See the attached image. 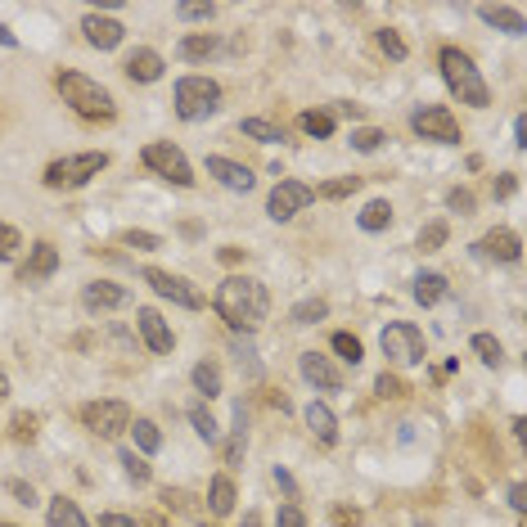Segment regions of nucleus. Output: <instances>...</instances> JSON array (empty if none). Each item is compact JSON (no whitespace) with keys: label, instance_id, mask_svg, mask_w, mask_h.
Returning a JSON list of instances; mask_svg holds the SVG:
<instances>
[{"label":"nucleus","instance_id":"obj_8","mask_svg":"<svg viewBox=\"0 0 527 527\" xmlns=\"http://www.w3.org/2000/svg\"><path fill=\"white\" fill-rule=\"evenodd\" d=\"M410 127H415V136L437 140V145H460V122L446 104H419L410 113Z\"/></svg>","mask_w":527,"mask_h":527},{"label":"nucleus","instance_id":"obj_31","mask_svg":"<svg viewBox=\"0 0 527 527\" xmlns=\"http://www.w3.org/2000/svg\"><path fill=\"white\" fill-rule=\"evenodd\" d=\"M469 347H473V356H478L482 365H500V361H505V347H500V338H491V334H473Z\"/></svg>","mask_w":527,"mask_h":527},{"label":"nucleus","instance_id":"obj_34","mask_svg":"<svg viewBox=\"0 0 527 527\" xmlns=\"http://www.w3.org/2000/svg\"><path fill=\"white\" fill-rule=\"evenodd\" d=\"M302 131L307 136H316V140H325V136H334V113H325V109H311V113H302Z\"/></svg>","mask_w":527,"mask_h":527},{"label":"nucleus","instance_id":"obj_35","mask_svg":"<svg viewBox=\"0 0 527 527\" xmlns=\"http://www.w3.org/2000/svg\"><path fill=\"white\" fill-rule=\"evenodd\" d=\"M329 347H334L347 365H361L365 361V347H361V338H356V334H334V338H329Z\"/></svg>","mask_w":527,"mask_h":527},{"label":"nucleus","instance_id":"obj_16","mask_svg":"<svg viewBox=\"0 0 527 527\" xmlns=\"http://www.w3.org/2000/svg\"><path fill=\"white\" fill-rule=\"evenodd\" d=\"M208 176H217L226 190H235V194H248L257 185V176L248 172L244 163H235V158H221V154H212L208 158Z\"/></svg>","mask_w":527,"mask_h":527},{"label":"nucleus","instance_id":"obj_30","mask_svg":"<svg viewBox=\"0 0 527 527\" xmlns=\"http://www.w3.org/2000/svg\"><path fill=\"white\" fill-rule=\"evenodd\" d=\"M208 505H212V514H230V509H235V482H230V478H212Z\"/></svg>","mask_w":527,"mask_h":527},{"label":"nucleus","instance_id":"obj_47","mask_svg":"<svg viewBox=\"0 0 527 527\" xmlns=\"http://www.w3.org/2000/svg\"><path fill=\"white\" fill-rule=\"evenodd\" d=\"M446 203H451L455 212H473V194L469 190H451V194H446Z\"/></svg>","mask_w":527,"mask_h":527},{"label":"nucleus","instance_id":"obj_18","mask_svg":"<svg viewBox=\"0 0 527 527\" xmlns=\"http://www.w3.org/2000/svg\"><path fill=\"white\" fill-rule=\"evenodd\" d=\"M478 253H482V257H491V262H518V257H523V244H518L514 230L500 226V230H491V235L482 239Z\"/></svg>","mask_w":527,"mask_h":527},{"label":"nucleus","instance_id":"obj_20","mask_svg":"<svg viewBox=\"0 0 527 527\" xmlns=\"http://www.w3.org/2000/svg\"><path fill=\"white\" fill-rule=\"evenodd\" d=\"M302 419H307V428H311V433H316L325 446L338 442V419H334V410H329L325 401H311V406L302 410Z\"/></svg>","mask_w":527,"mask_h":527},{"label":"nucleus","instance_id":"obj_1","mask_svg":"<svg viewBox=\"0 0 527 527\" xmlns=\"http://www.w3.org/2000/svg\"><path fill=\"white\" fill-rule=\"evenodd\" d=\"M212 307H217V316L226 320L235 334H257V329L266 325V316H271V293H266L262 280L230 275V280H221Z\"/></svg>","mask_w":527,"mask_h":527},{"label":"nucleus","instance_id":"obj_32","mask_svg":"<svg viewBox=\"0 0 527 527\" xmlns=\"http://www.w3.org/2000/svg\"><path fill=\"white\" fill-rule=\"evenodd\" d=\"M325 316H329V302L325 298H307V302H298V307L289 311L293 325H316V320H325Z\"/></svg>","mask_w":527,"mask_h":527},{"label":"nucleus","instance_id":"obj_5","mask_svg":"<svg viewBox=\"0 0 527 527\" xmlns=\"http://www.w3.org/2000/svg\"><path fill=\"white\" fill-rule=\"evenodd\" d=\"M104 167H109V154H104V149L100 154H68V158H55L41 181H46L50 190H77V185H86L91 176H100Z\"/></svg>","mask_w":527,"mask_h":527},{"label":"nucleus","instance_id":"obj_21","mask_svg":"<svg viewBox=\"0 0 527 527\" xmlns=\"http://www.w3.org/2000/svg\"><path fill=\"white\" fill-rule=\"evenodd\" d=\"M478 19L491 23V28H500V32H509V37H523V32H527L523 10H509V5H482Z\"/></svg>","mask_w":527,"mask_h":527},{"label":"nucleus","instance_id":"obj_55","mask_svg":"<svg viewBox=\"0 0 527 527\" xmlns=\"http://www.w3.org/2000/svg\"><path fill=\"white\" fill-rule=\"evenodd\" d=\"M0 46H5V50H14V46H19V37H14V32L5 28V23H0Z\"/></svg>","mask_w":527,"mask_h":527},{"label":"nucleus","instance_id":"obj_2","mask_svg":"<svg viewBox=\"0 0 527 527\" xmlns=\"http://www.w3.org/2000/svg\"><path fill=\"white\" fill-rule=\"evenodd\" d=\"M437 68H442V82L451 86V95H455L460 104H469V109H487V104H491L487 82H482L478 64H473V59L464 55V50L446 46L442 55H437Z\"/></svg>","mask_w":527,"mask_h":527},{"label":"nucleus","instance_id":"obj_38","mask_svg":"<svg viewBox=\"0 0 527 527\" xmlns=\"http://www.w3.org/2000/svg\"><path fill=\"white\" fill-rule=\"evenodd\" d=\"M235 356H239V370H248V379H257V374H262V365H257V352H253V334L235 338Z\"/></svg>","mask_w":527,"mask_h":527},{"label":"nucleus","instance_id":"obj_23","mask_svg":"<svg viewBox=\"0 0 527 527\" xmlns=\"http://www.w3.org/2000/svg\"><path fill=\"white\" fill-rule=\"evenodd\" d=\"M221 50L217 37H208V32H194V37H181V46H176V55L190 59V64H203V59H212Z\"/></svg>","mask_w":527,"mask_h":527},{"label":"nucleus","instance_id":"obj_49","mask_svg":"<svg viewBox=\"0 0 527 527\" xmlns=\"http://www.w3.org/2000/svg\"><path fill=\"white\" fill-rule=\"evenodd\" d=\"M509 505H514L518 514L527 509V487H523V482H514V487H509Z\"/></svg>","mask_w":527,"mask_h":527},{"label":"nucleus","instance_id":"obj_10","mask_svg":"<svg viewBox=\"0 0 527 527\" xmlns=\"http://www.w3.org/2000/svg\"><path fill=\"white\" fill-rule=\"evenodd\" d=\"M82 424L91 428L95 437H118L131 428V406L127 401H91L82 410Z\"/></svg>","mask_w":527,"mask_h":527},{"label":"nucleus","instance_id":"obj_58","mask_svg":"<svg viewBox=\"0 0 527 527\" xmlns=\"http://www.w3.org/2000/svg\"><path fill=\"white\" fill-rule=\"evenodd\" d=\"M0 527H19V523H0Z\"/></svg>","mask_w":527,"mask_h":527},{"label":"nucleus","instance_id":"obj_52","mask_svg":"<svg viewBox=\"0 0 527 527\" xmlns=\"http://www.w3.org/2000/svg\"><path fill=\"white\" fill-rule=\"evenodd\" d=\"M32 433H37V428H32V419H28V415L14 419V437H32Z\"/></svg>","mask_w":527,"mask_h":527},{"label":"nucleus","instance_id":"obj_7","mask_svg":"<svg viewBox=\"0 0 527 527\" xmlns=\"http://www.w3.org/2000/svg\"><path fill=\"white\" fill-rule=\"evenodd\" d=\"M145 167H149V172H158L163 181L181 185V190H190V185H194L190 158H185L181 149L172 145V140H154V145H145Z\"/></svg>","mask_w":527,"mask_h":527},{"label":"nucleus","instance_id":"obj_50","mask_svg":"<svg viewBox=\"0 0 527 527\" xmlns=\"http://www.w3.org/2000/svg\"><path fill=\"white\" fill-rule=\"evenodd\" d=\"M100 527H140V523H136V518H127V514H104Z\"/></svg>","mask_w":527,"mask_h":527},{"label":"nucleus","instance_id":"obj_4","mask_svg":"<svg viewBox=\"0 0 527 527\" xmlns=\"http://www.w3.org/2000/svg\"><path fill=\"white\" fill-rule=\"evenodd\" d=\"M221 109V86L212 77H181L176 82V118L181 122H203Z\"/></svg>","mask_w":527,"mask_h":527},{"label":"nucleus","instance_id":"obj_46","mask_svg":"<svg viewBox=\"0 0 527 527\" xmlns=\"http://www.w3.org/2000/svg\"><path fill=\"white\" fill-rule=\"evenodd\" d=\"M5 487H10V496H19V505H37V491L28 487V482H19V478H10L5 482Z\"/></svg>","mask_w":527,"mask_h":527},{"label":"nucleus","instance_id":"obj_45","mask_svg":"<svg viewBox=\"0 0 527 527\" xmlns=\"http://www.w3.org/2000/svg\"><path fill=\"white\" fill-rule=\"evenodd\" d=\"M275 527H307V514H302L298 505H280V514H275Z\"/></svg>","mask_w":527,"mask_h":527},{"label":"nucleus","instance_id":"obj_51","mask_svg":"<svg viewBox=\"0 0 527 527\" xmlns=\"http://www.w3.org/2000/svg\"><path fill=\"white\" fill-rule=\"evenodd\" d=\"M514 149H527V118H514Z\"/></svg>","mask_w":527,"mask_h":527},{"label":"nucleus","instance_id":"obj_40","mask_svg":"<svg viewBox=\"0 0 527 527\" xmlns=\"http://www.w3.org/2000/svg\"><path fill=\"white\" fill-rule=\"evenodd\" d=\"M442 244H446V221H428V226L419 230V253H437Z\"/></svg>","mask_w":527,"mask_h":527},{"label":"nucleus","instance_id":"obj_26","mask_svg":"<svg viewBox=\"0 0 527 527\" xmlns=\"http://www.w3.org/2000/svg\"><path fill=\"white\" fill-rule=\"evenodd\" d=\"M131 437H136L140 455H154L158 446H163V433H158L154 419H131Z\"/></svg>","mask_w":527,"mask_h":527},{"label":"nucleus","instance_id":"obj_33","mask_svg":"<svg viewBox=\"0 0 527 527\" xmlns=\"http://www.w3.org/2000/svg\"><path fill=\"white\" fill-rule=\"evenodd\" d=\"M118 464H122V473H127L136 487H145V482L154 478V469L145 464V455H136V451H118Z\"/></svg>","mask_w":527,"mask_h":527},{"label":"nucleus","instance_id":"obj_53","mask_svg":"<svg viewBox=\"0 0 527 527\" xmlns=\"http://www.w3.org/2000/svg\"><path fill=\"white\" fill-rule=\"evenodd\" d=\"M514 190H518V176H505V181L496 185V199H509V194H514Z\"/></svg>","mask_w":527,"mask_h":527},{"label":"nucleus","instance_id":"obj_54","mask_svg":"<svg viewBox=\"0 0 527 527\" xmlns=\"http://www.w3.org/2000/svg\"><path fill=\"white\" fill-rule=\"evenodd\" d=\"M275 482H280V487L289 491V496H298V482H293V478H289V473H284V469H275Z\"/></svg>","mask_w":527,"mask_h":527},{"label":"nucleus","instance_id":"obj_28","mask_svg":"<svg viewBox=\"0 0 527 527\" xmlns=\"http://www.w3.org/2000/svg\"><path fill=\"white\" fill-rule=\"evenodd\" d=\"M190 379H194V388H199L208 401H212V397H221V370H217L212 361H199V365H194Z\"/></svg>","mask_w":527,"mask_h":527},{"label":"nucleus","instance_id":"obj_15","mask_svg":"<svg viewBox=\"0 0 527 527\" xmlns=\"http://www.w3.org/2000/svg\"><path fill=\"white\" fill-rule=\"evenodd\" d=\"M131 302V293L122 289V284H113V280H91L82 289V307L86 311H118V307H127Z\"/></svg>","mask_w":527,"mask_h":527},{"label":"nucleus","instance_id":"obj_19","mask_svg":"<svg viewBox=\"0 0 527 527\" xmlns=\"http://www.w3.org/2000/svg\"><path fill=\"white\" fill-rule=\"evenodd\" d=\"M163 55H158V50H136V55L127 59V64H122V73L131 77V82H158V77H163Z\"/></svg>","mask_w":527,"mask_h":527},{"label":"nucleus","instance_id":"obj_27","mask_svg":"<svg viewBox=\"0 0 527 527\" xmlns=\"http://www.w3.org/2000/svg\"><path fill=\"white\" fill-rule=\"evenodd\" d=\"M190 424H194V433H199L208 446L221 442V428H217V419H212V410L203 406V401H194V406H190Z\"/></svg>","mask_w":527,"mask_h":527},{"label":"nucleus","instance_id":"obj_25","mask_svg":"<svg viewBox=\"0 0 527 527\" xmlns=\"http://www.w3.org/2000/svg\"><path fill=\"white\" fill-rule=\"evenodd\" d=\"M356 221H361L365 235H379V230L392 226V203H388V199H370V203L361 208V217H356Z\"/></svg>","mask_w":527,"mask_h":527},{"label":"nucleus","instance_id":"obj_42","mask_svg":"<svg viewBox=\"0 0 527 527\" xmlns=\"http://www.w3.org/2000/svg\"><path fill=\"white\" fill-rule=\"evenodd\" d=\"M122 244L136 248V253H154V248H163V239L149 235V230H127V235H122Z\"/></svg>","mask_w":527,"mask_h":527},{"label":"nucleus","instance_id":"obj_37","mask_svg":"<svg viewBox=\"0 0 527 527\" xmlns=\"http://www.w3.org/2000/svg\"><path fill=\"white\" fill-rule=\"evenodd\" d=\"M361 190V176H338V181H325L320 185V199H347V194H356Z\"/></svg>","mask_w":527,"mask_h":527},{"label":"nucleus","instance_id":"obj_41","mask_svg":"<svg viewBox=\"0 0 527 527\" xmlns=\"http://www.w3.org/2000/svg\"><path fill=\"white\" fill-rule=\"evenodd\" d=\"M379 50H383L388 59H406V55H410L406 41L397 37V28H379Z\"/></svg>","mask_w":527,"mask_h":527},{"label":"nucleus","instance_id":"obj_29","mask_svg":"<svg viewBox=\"0 0 527 527\" xmlns=\"http://www.w3.org/2000/svg\"><path fill=\"white\" fill-rule=\"evenodd\" d=\"M239 131H244L248 140H262V145H280L284 140V131L275 127V122H266V118H244L239 122Z\"/></svg>","mask_w":527,"mask_h":527},{"label":"nucleus","instance_id":"obj_11","mask_svg":"<svg viewBox=\"0 0 527 527\" xmlns=\"http://www.w3.org/2000/svg\"><path fill=\"white\" fill-rule=\"evenodd\" d=\"M311 199H316V190H311V185H302V181H280V185L271 190V199H266V212H271V221H293Z\"/></svg>","mask_w":527,"mask_h":527},{"label":"nucleus","instance_id":"obj_14","mask_svg":"<svg viewBox=\"0 0 527 527\" xmlns=\"http://www.w3.org/2000/svg\"><path fill=\"white\" fill-rule=\"evenodd\" d=\"M136 325H140V338H145V347H149V352L167 356V352H172V347H176L172 329H167V320L158 316L154 307H140V311H136Z\"/></svg>","mask_w":527,"mask_h":527},{"label":"nucleus","instance_id":"obj_22","mask_svg":"<svg viewBox=\"0 0 527 527\" xmlns=\"http://www.w3.org/2000/svg\"><path fill=\"white\" fill-rule=\"evenodd\" d=\"M446 293H451L446 275H437V271H419L415 275V302H419V307H437Z\"/></svg>","mask_w":527,"mask_h":527},{"label":"nucleus","instance_id":"obj_36","mask_svg":"<svg viewBox=\"0 0 527 527\" xmlns=\"http://www.w3.org/2000/svg\"><path fill=\"white\" fill-rule=\"evenodd\" d=\"M244 406H235V437H230V446H226V464H239L244 460V446H248V433H244Z\"/></svg>","mask_w":527,"mask_h":527},{"label":"nucleus","instance_id":"obj_6","mask_svg":"<svg viewBox=\"0 0 527 527\" xmlns=\"http://www.w3.org/2000/svg\"><path fill=\"white\" fill-rule=\"evenodd\" d=\"M379 347H383V356H388L392 365H419L428 356L424 334H419L410 320H392V325H383Z\"/></svg>","mask_w":527,"mask_h":527},{"label":"nucleus","instance_id":"obj_57","mask_svg":"<svg viewBox=\"0 0 527 527\" xmlns=\"http://www.w3.org/2000/svg\"><path fill=\"white\" fill-rule=\"evenodd\" d=\"M0 397H10V379H5V370H0Z\"/></svg>","mask_w":527,"mask_h":527},{"label":"nucleus","instance_id":"obj_56","mask_svg":"<svg viewBox=\"0 0 527 527\" xmlns=\"http://www.w3.org/2000/svg\"><path fill=\"white\" fill-rule=\"evenodd\" d=\"M244 527H262V518H257L253 509H248V514H244Z\"/></svg>","mask_w":527,"mask_h":527},{"label":"nucleus","instance_id":"obj_3","mask_svg":"<svg viewBox=\"0 0 527 527\" xmlns=\"http://www.w3.org/2000/svg\"><path fill=\"white\" fill-rule=\"evenodd\" d=\"M55 86H59V95H64L68 109L82 113V118H91V122H109L113 113H118L113 95L104 91L95 77H86V73H59Z\"/></svg>","mask_w":527,"mask_h":527},{"label":"nucleus","instance_id":"obj_13","mask_svg":"<svg viewBox=\"0 0 527 527\" xmlns=\"http://www.w3.org/2000/svg\"><path fill=\"white\" fill-rule=\"evenodd\" d=\"M82 32H86V41H91L95 50H118L122 46V37H127V28H122L118 19H109V14H82Z\"/></svg>","mask_w":527,"mask_h":527},{"label":"nucleus","instance_id":"obj_48","mask_svg":"<svg viewBox=\"0 0 527 527\" xmlns=\"http://www.w3.org/2000/svg\"><path fill=\"white\" fill-rule=\"evenodd\" d=\"M374 388H379L383 397H401V383L392 379V374H379V383H374Z\"/></svg>","mask_w":527,"mask_h":527},{"label":"nucleus","instance_id":"obj_43","mask_svg":"<svg viewBox=\"0 0 527 527\" xmlns=\"http://www.w3.org/2000/svg\"><path fill=\"white\" fill-rule=\"evenodd\" d=\"M19 248H23V235L14 226H5V221H0V262H10Z\"/></svg>","mask_w":527,"mask_h":527},{"label":"nucleus","instance_id":"obj_44","mask_svg":"<svg viewBox=\"0 0 527 527\" xmlns=\"http://www.w3.org/2000/svg\"><path fill=\"white\" fill-rule=\"evenodd\" d=\"M176 14H181L185 23H208L212 14H217V5H190V0H185V5H176Z\"/></svg>","mask_w":527,"mask_h":527},{"label":"nucleus","instance_id":"obj_39","mask_svg":"<svg viewBox=\"0 0 527 527\" xmlns=\"http://www.w3.org/2000/svg\"><path fill=\"white\" fill-rule=\"evenodd\" d=\"M383 140H388V136H383L379 127H356L352 131V149H356V154H374Z\"/></svg>","mask_w":527,"mask_h":527},{"label":"nucleus","instance_id":"obj_17","mask_svg":"<svg viewBox=\"0 0 527 527\" xmlns=\"http://www.w3.org/2000/svg\"><path fill=\"white\" fill-rule=\"evenodd\" d=\"M55 271H59V248L41 239V244H32V253H28V262H23L19 280H23V284H32V280H50Z\"/></svg>","mask_w":527,"mask_h":527},{"label":"nucleus","instance_id":"obj_12","mask_svg":"<svg viewBox=\"0 0 527 527\" xmlns=\"http://www.w3.org/2000/svg\"><path fill=\"white\" fill-rule=\"evenodd\" d=\"M298 370H302V379H307L311 388H320V392H338V388H343V374H338V365L329 361V356H320V352H302L298 356Z\"/></svg>","mask_w":527,"mask_h":527},{"label":"nucleus","instance_id":"obj_9","mask_svg":"<svg viewBox=\"0 0 527 527\" xmlns=\"http://www.w3.org/2000/svg\"><path fill=\"white\" fill-rule=\"evenodd\" d=\"M145 284L158 293V298H167V302H176V307H185V311H199L203 307V293L194 289L185 275H172V271H158V266H149L145 271Z\"/></svg>","mask_w":527,"mask_h":527},{"label":"nucleus","instance_id":"obj_24","mask_svg":"<svg viewBox=\"0 0 527 527\" xmlns=\"http://www.w3.org/2000/svg\"><path fill=\"white\" fill-rule=\"evenodd\" d=\"M46 518H50V527H91V523H86V514L77 509V500H68V496H55V500H50Z\"/></svg>","mask_w":527,"mask_h":527}]
</instances>
